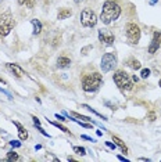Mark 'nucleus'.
<instances>
[{"mask_svg": "<svg viewBox=\"0 0 161 162\" xmlns=\"http://www.w3.org/2000/svg\"><path fill=\"white\" fill-rule=\"evenodd\" d=\"M71 15H72V10L71 8H61L59 11V14H57V18L59 20H65V18H68Z\"/></svg>", "mask_w": 161, "mask_h": 162, "instance_id": "nucleus-14", "label": "nucleus"}, {"mask_svg": "<svg viewBox=\"0 0 161 162\" xmlns=\"http://www.w3.org/2000/svg\"><path fill=\"white\" fill-rule=\"evenodd\" d=\"M114 33L110 31H104V29H99V40L104 43L106 46H113L114 44Z\"/></svg>", "mask_w": 161, "mask_h": 162, "instance_id": "nucleus-8", "label": "nucleus"}, {"mask_svg": "<svg viewBox=\"0 0 161 162\" xmlns=\"http://www.w3.org/2000/svg\"><path fill=\"white\" fill-rule=\"evenodd\" d=\"M82 139H85V140H89V141H95L92 137H89V136H86V135H82Z\"/></svg>", "mask_w": 161, "mask_h": 162, "instance_id": "nucleus-30", "label": "nucleus"}, {"mask_svg": "<svg viewBox=\"0 0 161 162\" xmlns=\"http://www.w3.org/2000/svg\"><path fill=\"white\" fill-rule=\"evenodd\" d=\"M14 25H16V22L13 20L10 11L0 15V36H7L11 32V29L14 28Z\"/></svg>", "mask_w": 161, "mask_h": 162, "instance_id": "nucleus-4", "label": "nucleus"}, {"mask_svg": "<svg viewBox=\"0 0 161 162\" xmlns=\"http://www.w3.org/2000/svg\"><path fill=\"white\" fill-rule=\"evenodd\" d=\"M0 82H1V83H4V82H3V79H1V78H0Z\"/></svg>", "mask_w": 161, "mask_h": 162, "instance_id": "nucleus-36", "label": "nucleus"}, {"mask_svg": "<svg viewBox=\"0 0 161 162\" xmlns=\"http://www.w3.org/2000/svg\"><path fill=\"white\" fill-rule=\"evenodd\" d=\"M113 140L115 141V144H117V146L121 148V151H122L124 154H126V152H128V148H126V146L124 144V141L121 140L119 137H117V136H114V135H113Z\"/></svg>", "mask_w": 161, "mask_h": 162, "instance_id": "nucleus-15", "label": "nucleus"}, {"mask_svg": "<svg viewBox=\"0 0 161 162\" xmlns=\"http://www.w3.org/2000/svg\"><path fill=\"white\" fill-rule=\"evenodd\" d=\"M117 158H118L119 161H124V162H128V159H126V158H125V157H122V155H117Z\"/></svg>", "mask_w": 161, "mask_h": 162, "instance_id": "nucleus-29", "label": "nucleus"}, {"mask_svg": "<svg viewBox=\"0 0 161 162\" xmlns=\"http://www.w3.org/2000/svg\"><path fill=\"white\" fill-rule=\"evenodd\" d=\"M32 120H33V123H35V125H40V120H39L36 116H32Z\"/></svg>", "mask_w": 161, "mask_h": 162, "instance_id": "nucleus-26", "label": "nucleus"}, {"mask_svg": "<svg viewBox=\"0 0 161 162\" xmlns=\"http://www.w3.org/2000/svg\"><path fill=\"white\" fill-rule=\"evenodd\" d=\"M72 150H74V152H76L78 155H85V154H86V150L83 148V147H78V146H75L74 148H72Z\"/></svg>", "mask_w": 161, "mask_h": 162, "instance_id": "nucleus-21", "label": "nucleus"}, {"mask_svg": "<svg viewBox=\"0 0 161 162\" xmlns=\"http://www.w3.org/2000/svg\"><path fill=\"white\" fill-rule=\"evenodd\" d=\"M10 146L11 147H14V148H17V147H21V143H20V141H10Z\"/></svg>", "mask_w": 161, "mask_h": 162, "instance_id": "nucleus-25", "label": "nucleus"}, {"mask_svg": "<svg viewBox=\"0 0 161 162\" xmlns=\"http://www.w3.org/2000/svg\"><path fill=\"white\" fill-rule=\"evenodd\" d=\"M74 1H75V4H79L80 1H83V0H74Z\"/></svg>", "mask_w": 161, "mask_h": 162, "instance_id": "nucleus-35", "label": "nucleus"}, {"mask_svg": "<svg viewBox=\"0 0 161 162\" xmlns=\"http://www.w3.org/2000/svg\"><path fill=\"white\" fill-rule=\"evenodd\" d=\"M18 4L21 6H27L28 8H33V6H35V0H18Z\"/></svg>", "mask_w": 161, "mask_h": 162, "instance_id": "nucleus-19", "label": "nucleus"}, {"mask_svg": "<svg viewBox=\"0 0 161 162\" xmlns=\"http://www.w3.org/2000/svg\"><path fill=\"white\" fill-rule=\"evenodd\" d=\"M117 65V56L115 53H106L102 57V63H100V68L104 73L113 71Z\"/></svg>", "mask_w": 161, "mask_h": 162, "instance_id": "nucleus-6", "label": "nucleus"}, {"mask_svg": "<svg viewBox=\"0 0 161 162\" xmlns=\"http://www.w3.org/2000/svg\"><path fill=\"white\" fill-rule=\"evenodd\" d=\"M132 80H135V82H138V80H139V79H138V76H136V75H135L133 78H132Z\"/></svg>", "mask_w": 161, "mask_h": 162, "instance_id": "nucleus-33", "label": "nucleus"}, {"mask_svg": "<svg viewBox=\"0 0 161 162\" xmlns=\"http://www.w3.org/2000/svg\"><path fill=\"white\" fill-rule=\"evenodd\" d=\"M140 76H142L143 79H147L149 76H150V69H149V68L142 69V72H140Z\"/></svg>", "mask_w": 161, "mask_h": 162, "instance_id": "nucleus-22", "label": "nucleus"}, {"mask_svg": "<svg viewBox=\"0 0 161 162\" xmlns=\"http://www.w3.org/2000/svg\"><path fill=\"white\" fill-rule=\"evenodd\" d=\"M139 161H145V162H149L150 159L149 158H139Z\"/></svg>", "mask_w": 161, "mask_h": 162, "instance_id": "nucleus-32", "label": "nucleus"}, {"mask_svg": "<svg viewBox=\"0 0 161 162\" xmlns=\"http://www.w3.org/2000/svg\"><path fill=\"white\" fill-rule=\"evenodd\" d=\"M70 65H71V60L68 57H60L59 60H57V67L61 69L68 68Z\"/></svg>", "mask_w": 161, "mask_h": 162, "instance_id": "nucleus-12", "label": "nucleus"}, {"mask_svg": "<svg viewBox=\"0 0 161 162\" xmlns=\"http://www.w3.org/2000/svg\"><path fill=\"white\" fill-rule=\"evenodd\" d=\"M14 125L18 127V137H20V140H27L28 139V132L24 129V126H22L20 122H14Z\"/></svg>", "mask_w": 161, "mask_h": 162, "instance_id": "nucleus-11", "label": "nucleus"}, {"mask_svg": "<svg viewBox=\"0 0 161 162\" xmlns=\"http://www.w3.org/2000/svg\"><path fill=\"white\" fill-rule=\"evenodd\" d=\"M40 148H42V146H40V144H38V146L35 147V150H40Z\"/></svg>", "mask_w": 161, "mask_h": 162, "instance_id": "nucleus-34", "label": "nucleus"}, {"mask_svg": "<svg viewBox=\"0 0 161 162\" xmlns=\"http://www.w3.org/2000/svg\"><path fill=\"white\" fill-rule=\"evenodd\" d=\"M47 120H49V119H47ZM49 122H50V123H52L53 126H56V127H59L60 130H63L64 133H68V132H70L68 129H67V127H65V126H63L61 123H59V122H52V120H49Z\"/></svg>", "mask_w": 161, "mask_h": 162, "instance_id": "nucleus-20", "label": "nucleus"}, {"mask_svg": "<svg viewBox=\"0 0 161 162\" xmlns=\"http://www.w3.org/2000/svg\"><path fill=\"white\" fill-rule=\"evenodd\" d=\"M106 146H107L108 148H111V150H115L117 144H115V143H111V141H106Z\"/></svg>", "mask_w": 161, "mask_h": 162, "instance_id": "nucleus-24", "label": "nucleus"}, {"mask_svg": "<svg viewBox=\"0 0 161 162\" xmlns=\"http://www.w3.org/2000/svg\"><path fill=\"white\" fill-rule=\"evenodd\" d=\"M158 86H160V87H161V80H160V82H158Z\"/></svg>", "mask_w": 161, "mask_h": 162, "instance_id": "nucleus-37", "label": "nucleus"}, {"mask_svg": "<svg viewBox=\"0 0 161 162\" xmlns=\"http://www.w3.org/2000/svg\"><path fill=\"white\" fill-rule=\"evenodd\" d=\"M72 115L75 116V118H79V119H82V120H86V122H90V118L89 116H85V115H80V114H76V112H72Z\"/></svg>", "mask_w": 161, "mask_h": 162, "instance_id": "nucleus-23", "label": "nucleus"}, {"mask_svg": "<svg viewBox=\"0 0 161 162\" xmlns=\"http://www.w3.org/2000/svg\"><path fill=\"white\" fill-rule=\"evenodd\" d=\"M157 1H158V0H150V1H149V3H150L151 6H154V4H156V3H157Z\"/></svg>", "mask_w": 161, "mask_h": 162, "instance_id": "nucleus-31", "label": "nucleus"}, {"mask_svg": "<svg viewBox=\"0 0 161 162\" xmlns=\"http://www.w3.org/2000/svg\"><path fill=\"white\" fill-rule=\"evenodd\" d=\"M56 118H57V119H59V120H63V122H64V120H68V119H65L64 116H61V115H59V114H56Z\"/></svg>", "mask_w": 161, "mask_h": 162, "instance_id": "nucleus-28", "label": "nucleus"}, {"mask_svg": "<svg viewBox=\"0 0 161 162\" xmlns=\"http://www.w3.org/2000/svg\"><path fill=\"white\" fill-rule=\"evenodd\" d=\"M160 46H161V33L158 31H156L154 35H153L150 46H149V53H150V54H154V53L160 49Z\"/></svg>", "mask_w": 161, "mask_h": 162, "instance_id": "nucleus-9", "label": "nucleus"}, {"mask_svg": "<svg viewBox=\"0 0 161 162\" xmlns=\"http://www.w3.org/2000/svg\"><path fill=\"white\" fill-rule=\"evenodd\" d=\"M125 31H126V39H128V42L131 44H138V42L140 40V28L136 24L133 22H131L126 25L125 28Z\"/></svg>", "mask_w": 161, "mask_h": 162, "instance_id": "nucleus-7", "label": "nucleus"}, {"mask_svg": "<svg viewBox=\"0 0 161 162\" xmlns=\"http://www.w3.org/2000/svg\"><path fill=\"white\" fill-rule=\"evenodd\" d=\"M103 83V78L99 72H93V73H88L82 78V89L86 93H92V92H96L99 90V87Z\"/></svg>", "mask_w": 161, "mask_h": 162, "instance_id": "nucleus-2", "label": "nucleus"}, {"mask_svg": "<svg viewBox=\"0 0 161 162\" xmlns=\"http://www.w3.org/2000/svg\"><path fill=\"white\" fill-rule=\"evenodd\" d=\"M82 108H85V110L90 111V112H93V114H96V115L99 116V118H102L103 120H107V118H106V116H104V115H102V114H99L97 111H95V110H93V108H92V107H89V105H86V104H82Z\"/></svg>", "mask_w": 161, "mask_h": 162, "instance_id": "nucleus-18", "label": "nucleus"}, {"mask_svg": "<svg viewBox=\"0 0 161 162\" xmlns=\"http://www.w3.org/2000/svg\"><path fill=\"white\" fill-rule=\"evenodd\" d=\"M6 67H7V69H8V71H11V72L14 73L17 78H22V76H24V71H22V68L18 65V64L7 63V64H6Z\"/></svg>", "mask_w": 161, "mask_h": 162, "instance_id": "nucleus-10", "label": "nucleus"}, {"mask_svg": "<svg viewBox=\"0 0 161 162\" xmlns=\"http://www.w3.org/2000/svg\"><path fill=\"white\" fill-rule=\"evenodd\" d=\"M128 65L132 69H140V67H142L139 61H138V60H135V58H129V60H128Z\"/></svg>", "mask_w": 161, "mask_h": 162, "instance_id": "nucleus-16", "label": "nucleus"}, {"mask_svg": "<svg viewBox=\"0 0 161 162\" xmlns=\"http://www.w3.org/2000/svg\"><path fill=\"white\" fill-rule=\"evenodd\" d=\"M18 159H20V157H18V154L14 151H10L7 154V157H6V161L7 162H14V161H18Z\"/></svg>", "mask_w": 161, "mask_h": 162, "instance_id": "nucleus-17", "label": "nucleus"}, {"mask_svg": "<svg viewBox=\"0 0 161 162\" xmlns=\"http://www.w3.org/2000/svg\"><path fill=\"white\" fill-rule=\"evenodd\" d=\"M154 119H156V114H154V112H151L150 115H149V120H151V122H153Z\"/></svg>", "mask_w": 161, "mask_h": 162, "instance_id": "nucleus-27", "label": "nucleus"}, {"mask_svg": "<svg viewBox=\"0 0 161 162\" xmlns=\"http://www.w3.org/2000/svg\"><path fill=\"white\" fill-rule=\"evenodd\" d=\"M31 24H32V26H33L32 33L33 35H39V33L42 32V22L39 21V20H31Z\"/></svg>", "mask_w": 161, "mask_h": 162, "instance_id": "nucleus-13", "label": "nucleus"}, {"mask_svg": "<svg viewBox=\"0 0 161 162\" xmlns=\"http://www.w3.org/2000/svg\"><path fill=\"white\" fill-rule=\"evenodd\" d=\"M80 24L85 28H93L97 24V15L90 8H83L80 13Z\"/></svg>", "mask_w": 161, "mask_h": 162, "instance_id": "nucleus-5", "label": "nucleus"}, {"mask_svg": "<svg viewBox=\"0 0 161 162\" xmlns=\"http://www.w3.org/2000/svg\"><path fill=\"white\" fill-rule=\"evenodd\" d=\"M114 82L121 90H132L133 89V80L125 71H117L114 73Z\"/></svg>", "mask_w": 161, "mask_h": 162, "instance_id": "nucleus-3", "label": "nucleus"}, {"mask_svg": "<svg viewBox=\"0 0 161 162\" xmlns=\"http://www.w3.org/2000/svg\"><path fill=\"white\" fill-rule=\"evenodd\" d=\"M119 14H121V7H119L118 3L113 1V0H107L103 4L100 20H102V22L104 25H110L111 22L118 20Z\"/></svg>", "mask_w": 161, "mask_h": 162, "instance_id": "nucleus-1", "label": "nucleus"}]
</instances>
